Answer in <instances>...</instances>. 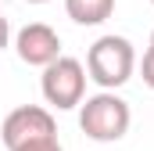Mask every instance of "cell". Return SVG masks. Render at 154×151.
I'll use <instances>...</instances> for the list:
<instances>
[{"instance_id":"1","label":"cell","mask_w":154,"mask_h":151,"mask_svg":"<svg viewBox=\"0 0 154 151\" xmlns=\"http://www.w3.org/2000/svg\"><path fill=\"white\" fill-rule=\"evenodd\" d=\"M129 101H122L115 90H100L93 97H82L79 101V130L97 140V144H115L129 133Z\"/></svg>"},{"instance_id":"12","label":"cell","mask_w":154,"mask_h":151,"mask_svg":"<svg viewBox=\"0 0 154 151\" xmlns=\"http://www.w3.org/2000/svg\"><path fill=\"white\" fill-rule=\"evenodd\" d=\"M151 4H154V0H151Z\"/></svg>"},{"instance_id":"10","label":"cell","mask_w":154,"mask_h":151,"mask_svg":"<svg viewBox=\"0 0 154 151\" xmlns=\"http://www.w3.org/2000/svg\"><path fill=\"white\" fill-rule=\"evenodd\" d=\"M29 4H50V0H29Z\"/></svg>"},{"instance_id":"6","label":"cell","mask_w":154,"mask_h":151,"mask_svg":"<svg viewBox=\"0 0 154 151\" xmlns=\"http://www.w3.org/2000/svg\"><path fill=\"white\" fill-rule=\"evenodd\" d=\"M65 11L75 25H100L111 18L115 0H65Z\"/></svg>"},{"instance_id":"3","label":"cell","mask_w":154,"mask_h":151,"mask_svg":"<svg viewBox=\"0 0 154 151\" xmlns=\"http://www.w3.org/2000/svg\"><path fill=\"white\" fill-rule=\"evenodd\" d=\"M86 65L79 58H68V54H57L50 65H43V76H39V90H43V101L54 104L57 112H68V108H79V101L86 97Z\"/></svg>"},{"instance_id":"9","label":"cell","mask_w":154,"mask_h":151,"mask_svg":"<svg viewBox=\"0 0 154 151\" xmlns=\"http://www.w3.org/2000/svg\"><path fill=\"white\" fill-rule=\"evenodd\" d=\"M7 43H11V22H7V18L0 14V50H4Z\"/></svg>"},{"instance_id":"7","label":"cell","mask_w":154,"mask_h":151,"mask_svg":"<svg viewBox=\"0 0 154 151\" xmlns=\"http://www.w3.org/2000/svg\"><path fill=\"white\" fill-rule=\"evenodd\" d=\"M14 151H61V140L57 137H43V140H29V144H22Z\"/></svg>"},{"instance_id":"2","label":"cell","mask_w":154,"mask_h":151,"mask_svg":"<svg viewBox=\"0 0 154 151\" xmlns=\"http://www.w3.org/2000/svg\"><path fill=\"white\" fill-rule=\"evenodd\" d=\"M136 72V50L125 36H100L86 50V76L100 86V90H118L125 86Z\"/></svg>"},{"instance_id":"8","label":"cell","mask_w":154,"mask_h":151,"mask_svg":"<svg viewBox=\"0 0 154 151\" xmlns=\"http://www.w3.org/2000/svg\"><path fill=\"white\" fill-rule=\"evenodd\" d=\"M140 76H143V83L154 90V43L147 47V54H143V61H140Z\"/></svg>"},{"instance_id":"5","label":"cell","mask_w":154,"mask_h":151,"mask_svg":"<svg viewBox=\"0 0 154 151\" xmlns=\"http://www.w3.org/2000/svg\"><path fill=\"white\" fill-rule=\"evenodd\" d=\"M14 50H18V58H22L25 65L43 69V65H50V61L61 54V36H57L47 22H29L25 29H18Z\"/></svg>"},{"instance_id":"4","label":"cell","mask_w":154,"mask_h":151,"mask_svg":"<svg viewBox=\"0 0 154 151\" xmlns=\"http://www.w3.org/2000/svg\"><path fill=\"white\" fill-rule=\"evenodd\" d=\"M43 137H57V122H54V115L47 112V108H39V104H22V108L7 112L4 126H0V140H4L7 151L22 148L29 140H43Z\"/></svg>"},{"instance_id":"11","label":"cell","mask_w":154,"mask_h":151,"mask_svg":"<svg viewBox=\"0 0 154 151\" xmlns=\"http://www.w3.org/2000/svg\"><path fill=\"white\" fill-rule=\"evenodd\" d=\"M151 43H154V33H151Z\"/></svg>"}]
</instances>
